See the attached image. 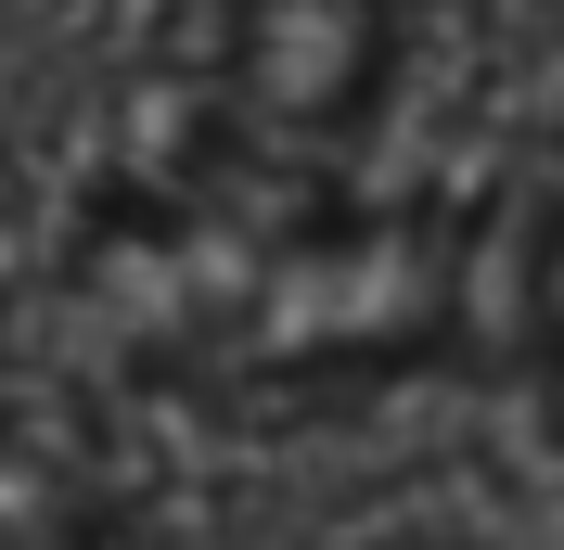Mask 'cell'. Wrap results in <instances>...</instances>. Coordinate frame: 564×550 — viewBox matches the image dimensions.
Wrapping results in <instances>:
<instances>
[{
	"label": "cell",
	"instance_id": "cell-3",
	"mask_svg": "<svg viewBox=\"0 0 564 550\" xmlns=\"http://www.w3.org/2000/svg\"><path fill=\"white\" fill-rule=\"evenodd\" d=\"M13 243H26V193H13V154H0V282H13Z\"/></svg>",
	"mask_w": 564,
	"mask_h": 550
},
{
	"label": "cell",
	"instance_id": "cell-1",
	"mask_svg": "<svg viewBox=\"0 0 564 550\" xmlns=\"http://www.w3.org/2000/svg\"><path fill=\"white\" fill-rule=\"evenodd\" d=\"M398 90V0H218L167 103V179L334 193Z\"/></svg>",
	"mask_w": 564,
	"mask_h": 550
},
{
	"label": "cell",
	"instance_id": "cell-2",
	"mask_svg": "<svg viewBox=\"0 0 564 550\" xmlns=\"http://www.w3.org/2000/svg\"><path fill=\"white\" fill-rule=\"evenodd\" d=\"M500 295H513V333L564 372V141H552V167L527 179V218L500 243Z\"/></svg>",
	"mask_w": 564,
	"mask_h": 550
}]
</instances>
